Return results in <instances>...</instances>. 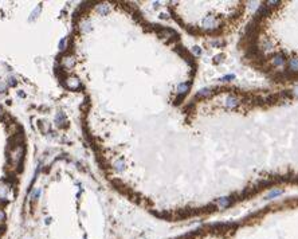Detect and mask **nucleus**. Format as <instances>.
I'll list each match as a JSON object with an SVG mask.
<instances>
[{
	"label": "nucleus",
	"mask_w": 298,
	"mask_h": 239,
	"mask_svg": "<svg viewBox=\"0 0 298 239\" xmlns=\"http://www.w3.org/2000/svg\"><path fill=\"white\" fill-rule=\"evenodd\" d=\"M22 159H23V149H22V146L12 148V151H11V164H13V167L20 165Z\"/></svg>",
	"instance_id": "nucleus-1"
},
{
	"label": "nucleus",
	"mask_w": 298,
	"mask_h": 239,
	"mask_svg": "<svg viewBox=\"0 0 298 239\" xmlns=\"http://www.w3.org/2000/svg\"><path fill=\"white\" fill-rule=\"evenodd\" d=\"M66 86L69 89H71V90H74V89H78L81 86V83H79V81L77 78H69L66 81Z\"/></svg>",
	"instance_id": "nucleus-2"
},
{
	"label": "nucleus",
	"mask_w": 298,
	"mask_h": 239,
	"mask_svg": "<svg viewBox=\"0 0 298 239\" xmlns=\"http://www.w3.org/2000/svg\"><path fill=\"white\" fill-rule=\"evenodd\" d=\"M273 65H274L275 67L283 66V65H285V57H283V55H281V54L275 55V57L273 58Z\"/></svg>",
	"instance_id": "nucleus-3"
},
{
	"label": "nucleus",
	"mask_w": 298,
	"mask_h": 239,
	"mask_svg": "<svg viewBox=\"0 0 298 239\" xmlns=\"http://www.w3.org/2000/svg\"><path fill=\"white\" fill-rule=\"evenodd\" d=\"M289 70L291 73H297L298 71V59H290L289 61Z\"/></svg>",
	"instance_id": "nucleus-4"
},
{
	"label": "nucleus",
	"mask_w": 298,
	"mask_h": 239,
	"mask_svg": "<svg viewBox=\"0 0 298 239\" xmlns=\"http://www.w3.org/2000/svg\"><path fill=\"white\" fill-rule=\"evenodd\" d=\"M187 90H188V85H187V83H183V85H180L179 87H177V93H179L180 95H183V94H184Z\"/></svg>",
	"instance_id": "nucleus-5"
},
{
	"label": "nucleus",
	"mask_w": 298,
	"mask_h": 239,
	"mask_svg": "<svg viewBox=\"0 0 298 239\" xmlns=\"http://www.w3.org/2000/svg\"><path fill=\"white\" fill-rule=\"evenodd\" d=\"M239 103V101H238L235 97H228L227 98V105L228 106H235V105H238Z\"/></svg>",
	"instance_id": "nucleus-6"
},
{
	"label": "nucleus",
	"mask_w": 298,
	"mask_h": 239,
	"mask_svg": "<svg viewBox=\"0 0 298 239\" xmlns=\"http://www.w3.org/2000/svg\"><path fill=\"white\" fill-rule=\"evenodd\" d=\"M63 63H65V67H71V66H73V63H74V58L67 57V59H65Z\"/></svg>",
	"instance_id": "nucleus-7"
},
{
	"label": "nucleus",
	"mask_w": 298,
	"mask_h": 239,
	"mask_svg": "<svg viewBox=\"0 0 298 239\" xmlns=\"http://www.w3.org/2000/svg\"><path fill=\"white\" fill-rule=\"evenodd\" d=\"M62 122H63V114H62V113H58L57 114V125L58 126H62Z\"/></svg>",
	"instance_id": "nucleus-8"
},
{
	"label": "nucleus",
	"mask_w": 298,
	"mask_h": 239,
	"mask_svg": "<svg viewBox=\"0 0 298 239\" xmlns=\"http://www.w3.org/2000/svg\"><path fill=\"white\" fill-rule=\"evenodd\" d=\"M66 46H67V39H62L61 43H59V49H61V50H66Z\"/></svg>",
	"instance_id": "nucleus-9"
},
{
	"label": "nucleus",
	"mask_w": 298,
	"mask_h": 239,
	"mask_svg": "<svg viewBox=\"0 0 298 239\" xmlns=\"http://www.w3.org/2000/svg\"><path fill=\"white\" fill-rule=\"evenodd\" d=\"M39 9H40V5H38V7H36V8H35V11H34V12L31 13V18H30V20H32V19H35V18H36V13L39 12Z\"/></svg>",
	"instance_id": "nucleus-10"
},
{
	"label": "nucleus",
	"mask_w": 298,
	"mask_h": 239,
	"mask_svg": "<svg viewBox=\"0 0 298 239\" xmlns=\"http://www.w3.org/2000/svg\"><path fill=\"white\" fill-rule=\"evenodd\" d=\"M281 192H282V191H281V190L271 191V192H270V194H269V195H267V198H273V196H277V195H279Z\"/></svg>",
	"instance_id": "nucleus-11"
},
{
	"label": "nucleus",
	"mask_w": 298,
	"mask_h": 239,
	"mask_svg": "<svg viewBox=\"0 0 298 239\" xmlns=\"http://www.w3.org/2000/svg\"><path fill=\"white\" fill-rule=\"evenodd\" d=\"M98 11H101L102 13H106V12H108V5H106V4L100 5V7H98Z\"/></svg>",
	"instance_id": "nucleus-12"
},
{
	"label": "nucleus",
	"mask_w": 298,
	"mask_h": 239,
	"mask_svg": "<svg viewBox=\"0 0 298 239\" xmlns=\"http://www.w3.org/2000/svg\"><path fill=\"white\" fill-rule=\"evenodd\" d=\"M116 169H117V171H122V169H124L122 161H117V163H116Z\"/></svg>",
	"instance_id": "nucleus-13"
},
{
	"label": "nucleus",
	"mask_w": 298,
	"mask_h": 239,
	"mask_svg": "<svg viewBox=\"0 0 298 239\" xmlns=\"http://www.w3.org/2000/svg\"><path fill=\"white\" fill-rule=\"evenodd\" d=\"M5 219V214H4V211L3 210H0V222H3Z\"/></svg>",
	"instance_id": "nucleus-14"
},
{
	"label": "nucleus",
	"mask_w": 298,
	"mask_h": 239,
	"mask_svg": "<svg viewBox=\"0 0 298 239\" xmlns=\"http://www.w3.org/2000/svg\"><path fill=\"white\" fill-rule=\"evenodd\" d=\"M4 89H5V86L3 83H0V91H4Z\"/></svg>",
	"instance_id": "nucleus-15"
},
{
	"label": "nucleus",
	"mask_w": 298,
	"mask_h": 239,
	"mask_svg": "<svg viewBox=\"0 0 298 239\" xmlns=\"http://www.w3.org/2000/svg\"><path fill=\"white\" fill-rule=\"evenodd\" d=\"M293 94H294V95H298V86H297V87H295V89H294Z\"/></svg>",
	"instance_id": "nucleus-16"
},
{
	"label": "nucleus",
	"mask_w": 298,
	"mask_h": 239,
	"mask_svg": "<svg viewBox=\"0 0 298 239\" xmlns=\"http://www.w3.org/2000/svg\"><path fill=\"white\" fill-rule=\"evenodd\" d=\"M0 115H1V107H0Z\"/></svg>",
	"instance_id": "nucleus-17"
}]
</instances>
